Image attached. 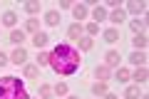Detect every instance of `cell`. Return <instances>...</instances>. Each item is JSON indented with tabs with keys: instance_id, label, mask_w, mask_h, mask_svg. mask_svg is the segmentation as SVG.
<instances>
[{
	"instance_id": "cell-28",
	"label": "cell",
	"mask_w": 149,
	"mask_h": 99,
	"mask_svg": "<svg viewBox=\"0 0 149 99\" xmlns=\"http://www.w3.org/2000/svg\"><path fill=\"white\" fill-rule=\"evenodd\" d=\"M37 27H40V25H37V20H27L25 22V30L27 32H37Z\"/></svg>"
},
{
	"instance_id": "cell-11",
	"label": "cell",
	"mask_w": 149,
	"mask_h": 99,
	"mask_svg": "<svg viewBox=\"0 0 149 99\" xmlns=\"http://www.w3.org/2000/svg\"><path fill=\"white\" fill-rule=\"evenodd\" d=\"M67 35H70V40H80V37H82V25H80V22H74V25H70Z\"/></svg>"
},
{
	"instance_id": "cell-33",
	"label": "cell",
	"mask_w": 149,
	"mask_h": 99,
	"mask_svg": "<svg viewBox=\"0 0 149 99\" xmlns=\"http://www.w3.org/2000/svg\"><path fill=\"white\" fill-rule=\"evenodd\" d=\"M67 99H77V97H67Z\"/></svg>"
},
{
	"instance_id": "cell-1",
	"label": "cell",
	"mask_w": 149,
	"mask_h": 99,
	"mask_svg": "<svg viewBox=\"0 0 149 99\" xmlns=\"http://www.w3.org/2000/svg\"><path fill=\"white\" fill-rule=\"evenodd\" d=\"M47 64L60 74V77H70V74H74L77 69H80L82 60H80V52H77L74 47L57 45L52 52H50V62Z\"/></svg>"
},
{
	"instance_id": "cell-22",
	"label": "cell",
	"mask_w": 149,
	"mask_h": 99,
	"mask_svg": "<svg viewBox=\"0 0 149 99\" xmlns=\"http://www.w3.org/2000/svg\"><path fill=\"white\" fill-rule=\"evenodd\" d=\"M92 92H95L97 97H104V94H107V87H104V82H97L95 87H92Z\"/></svg>"
},
{
	"instance_id": "cell-4",
	"label": "cell",
	"mask_w": 149,
	"mask_h": 99,
	"mask_svg": "<svg viewBox=\"0 0 149 99\" xmlns=\"http://www.w3.org/2000/svg\"><path fill=\"white\" fill-rule=\"evenodd\" d=\"M10 60H13L15 64H25V60H27V50H25V47H17L15 52H13Z\"/></svg>"
},
{
	"instance_id": "cell-26",
	"label": "cell",
	"mask_w": 149,
	"mask_h": 99,
	"mask_svg": "<svg viewBox=\"0 0 149 99\" xmlns=\"http://www.w3.org/2000/svg\"><path fill=\"white\" fill-rule=\"evenodd\" d=\"M124 97H127V99H137L139 97V87H129L127 92H124Z\"/></svg>"
},
{
	"instance_id": "cell-5",
	"label": "cell",
	"mask_w": 149,
	"mask_h": 99,
	"mask_svg": "<svg viewBox=\"0 0 149 99\" xmlns=\"http://www.w3.org/2000/svg\"><path fill=\"white\" fill-rule=\"evenodd\" d=\"M60 20H62V17H60V12H57V10H47V12H45V22H47L50 27L60 25Z\"/></svg>"
},
{
	"instance_id": "cell-19",
	"label": "cell",
	"mask_w": 149,
	"mask_h": 99,
	"mask_svg": "<svg viewBox=\"0 0 149 99\" xmlns=\"http://www.w3.org/2000/svg\"><path fill=\"white\" fill-rule=\"evenodd\" d=\"M134 79H137L139 84H144V82H147V67H139L137 72H134Z\"/></svg>"
},
{
	"instance_id": "cell-18",
	"label": "cell",
	"mask_w": 149,
	"mask_h": 99,
	"mask_svg": "<svg viewBox=\"0 0 149 99\" xmlns=\"http://www.w3.org/2000/svg\"><path fill=\"white\" fill-rule=\"evenodd\" d=\"M22 40H25V35H22V30H13V32H10V42H13V45H20Z\"/></svg>"
},
{
	"instance_id": "cell-17",
	"label": "cell",
	"mask_w": 149,
	"mask_h": 99,
	"mask_svg": "<svg viewBox=\"0 0 149 99\" xmlns=\"http://www.w3.org/2000/svg\"><path fill=\"white\" fill-rule=\"evenodd\" d=\"M37 74H40V67H35V64H27L25 67V77L27 79H35Z\"/></svg>"
},
{
	"instance_id": "cell-14",
	"label": "cell",
	"mask_w": 149,
	"mask_h": 99,
	"mask_svg": "<svg viewBox=\"0 0 149 99\" xmlns=\"http://www.w3.org/2000/svg\"><path fill=\"white\" fill-rule=\"evenodd\" d=\"M127 10H129V12H137V15H139V12H144V3H139V0H132V3L127 5Z\"/></svg>"
},
{
	"instance_id": "cell-31",
	"label": "cell",
	"mask_w": 149,
	"mask_h": 99,
	"mask_svg": "<svg viewBox=\"0 0 149 99\" xmlns=\"http://www.w3.org/2000/svg\"><path fill=\"white\" fill-rule=\"evenodd\" d=\"M3 64H8V57H5L3 52H0V67H3Z\"/></svg>"
},
{
	"instance_id": "cell-20",
	"label": "cell",
	"mask_w": 149,
	"mask_h": 99,
	"mask_svg": "<svg viewBox=\"0 0 149 99\" xmlns=\"http://www.w3.org/2000/svg\"><path fill=\"white\" fill-rule=\"evenodd\" d=\"M92 15H95V20H104V17H107V10H104L102 5H97L95 10H92Z\"/></svg>"
},
{
	"instance_id": "cell-27",
	"label": "cell",
	"mask_w": 149,
	"mask_h": 99,
	"mask_svg": "<svg viewBox=\"0 0 149 99\" xmlns=\"http://www.w3.org/2000/svg\"><path fill=\"white\" fill-rule=\"evenodd\" d=\"M85 30H87V35L92 37V35H97V32H100V25H97V22H90V25H87Z\"/></svg>"
},
{
	"instance_id": "cell-12",
	"label": "cell",
	"mask_w": 149,
	"mask_h": 99,
	"mask_svg": "<svg viewBox=\"0 0 149 99\" xmlns=\"http://www.w3.org/2000/svg\"><path fill=\"white\" fill-rule=\"evenodd\" d=\"M95 74H97V79H109V67H107V64H97L95 67Z\"/></svg>"
},
{
	"instance_id": "cell-32",
	"label": "cell",
	"mask_w": 149,
	"mask_h": 99,
	"mask_svg": "<svg viewBox=\"0 0 149 99\" xmlns=\"http://www.w3.org/2000/svg\"><path fill=\"white\" fill-rule=\"evenodd\" d=\"M102 99H117V97H114V94H109V92H107V94H104V97H102Z\"/></svg>"
},
{
	"instance_id": "cell-30",
	"label": "cell",
	"mask_w": 149,
	"mask_h": 99,
	"mask_svg": "<svg viewBox=\"0 0 149 99\" xmlns=\"http://www.w3.org/2000/svg\"><path fill=\"white\" fill-rule=\"evenodd\" d=\"M37 62H40V64H47L50 62V55L47 52H40V55H37Z\"/></svg>"
},
{
	"instance_id": "cell-29",
	"label": "cell",
	"mask_w": 149,
	"mask_h": 99,
	"mask_svg": "<svg viewBox=\"0 0 149 99\" xmlns=\"http://www.w3.org/2000/svg\"><path fill=\"white\" fill-rule=\"evenodd\" d=\"M52 92H55V94H67V84H65V82H60L57 87L52 89Z\"/></svg>"
},
{
	"instance_id": "cell-21",
	"label": "cell",
	"mask_w": 149,
	"mask_h": 99,
	"mask_svg": "<svg viewBox=\"0 0 149 99\" xmlns=\"http://www.w3.org/2000/svg\"><path fill=\"white\" fill-rule=\"evenodd\" d=\"M129 77H132V74H129V69H124V67L117 69V82H127Z\"/></svg>"
},
{
	"instance_id": "cell-8",
	"label": "cell",
	"mask_w": 149,
	"mask_h": 99,
	"mask_svg": "<svg viewBox=\"0 0 149 99\" xmlns=\"http://www.w3.org/2000/svg\"><path fill=\"white\" fill-rule=\"evenodd\" d=\"M104 60H107V67H114V64H119V60H122V57H119L117 50H109V52L104 55Z\"/></svg>"
},
{
	"instance_id": "cell-16",
	"label": "cell",
	"mask_w": 149,
	"mask_h": 99,
	"mask_svg": "<svg viewBox=\"0 0 149 99\" xmlns=\"http://www.w3.org/2000/svg\"><path fill=\"white\" fill-rule=\"evenodd\" d=\"M77 42H80V50H85V52H87V50H92V45H95V42H92V37H90V35L80 37V40H77Z\"/></svg>"
},
{
	"instance_id": "cell-3",
	"label": "cell",
	"mask_w": 149,
	"mask_h": 99,
	"mask_svg": "<svg viewBox=\"0 0 149 99\" xmlns=\"http://www.w3.org/2000/svg\"><path fill=\"white\" fill-rule=\"evenodd\" d=\"M47 40H50L47 32H42V30H37L35 35H32V45H35V47H45V45H47Z\"/></svg>"
},
{
	"instance_id": "cell-9",
	"label": "cell",
	"mask_w": 149,
	"mask_h": 99,
	"mask_svg": "<svg viewBox=\"0 0 149 99\" xmlns=\"http://www.w3.org/2000/svg\"><path fill=\"white\" fill-rule=\"evenodd\" d=\"M129 62H134L137 67H144V62H147V55H144V52H137V50H134V52L129 55Z\"/></svg>"
},
{
	"instance_id": "cell-15",
	"label": "cell",
	"mask_w": 149,
	"mask_h": 99,
	"mask_svg": "<svg viewBox=\"0 0 149 99\" xmlns=\"http://www.w3.org/2000/svg\"><path fill=\"white\" fill-rule=\"evenodd\" d=\"M132 45L137 47V52H139V50H144V47H147V35H137L132 40Z\"/></svg>"
},
{
	"instance_id": "cell-2",
	"label": "cell",
	"mask_w": 149,
	"mask_h": 99,
	"mask_svg": "<svg viewBox=\"0 0 149 99\" xmlns=\"http://www.w3.org/2000/svg\"><path fill=\"white\" fill-rule=\"evenodd\" d=\"M0 99H30V97H27V92H25L22 79L8 74V77L0 79Z\"/></svg>"
},
{
	"instance_id": "cell-10",
	"label": "cell",
	"mask_w": 149,
	"mask_h": 99,
	"mask_svg": "<svg viewBox=\"0 0 149 99\" xmlns=\"http://www.w3.org/2000/svg\"><path fill=\"white\" fill-rule=\"evenodd\" d=\"M15 22H17V15L13 10L3 12V25H5V27H15Z\"/></svg>"
},
{
	"instance_id": "cell-6",
	"label": "cell",
	"mask_w": 149,
	"mask_h": 99,
	"mask_svg": "<svg viewBox=\"0 0 149 99\" xmlns=\"http://www.w3.org/2000/svg\"><path fill=\"white\" fill-rule=\"evenodd\" d=\"M72 15L77 17V20H85V17L90 15V8L87 5H72Z\"/></svg>"
},
{
	"instance_id": "cell-25",
	"label": "cell",
	"mask_w": 149,
	"mask_h": 99,
	"mask_svg": "<svg viewBox=\"0 0 149 99\" xmlns=\"http://www.w3.org/2000/svg\"><path fill=\"white\" fill-rule=\"evenodd\" d=\"M25 10L27 12H40V3L37 0H30V3H25Z\"/></svg>"
},
{
	"instance_id": "cell-23",
	"label": "cell",
	"mask_w": 149,
	"mask_h": 99,
	"mask_svg": "<svg viewBox=\"0 0 149 99\" xmlns=\"http://www.w3.org/2000/svg\"><path fill=\"white\" fill-rule=\"evenodd\" d=\"M129 27H132V32H139V30L147 27V22H144V20H132V22H129Z\"/></svg>"
},
{
	"instance_id": "cell-7",
	"label": "cell",
	"mask_w": 149,
	"mask_h": 99,
	"mask_svg": "<svg viewBox=\"0 0 149 99\" xmlns=\"http://www.w3.org/2000/svg\"><path fill=\"white\" fill-rule=\"evenodd\" d=\"M124 20H127V12H124L122 8H119V10H114V12L109 15V22H114V25H122Z\"/></svg>"
},
{
	"instance_id": "cell-24",
	"label": "cell",
	"mask_w": 149,
	"mask_h": 99,
	"mask_svg": "<svg viewBox=\"0 0 149 99\" xmlns=\"http://www.w3.org/2000/svg\"><path fill=\"white\" fill-rule=\"evenodd\" d=\"M40 97H42V99H50V97H52V87H47V84H40Z\"/></svg>"
},
{
	"instance_id": "cell-13",
	"label": "cell",
	"mask_w": 149,
	"mask_h": 99,
	"mask_svg": "<svg viewBox=\"0 0 149 99\" xmlns=\"http://www.w3.org/2000/svg\"><path fill=\"white\" fill-rule=\"evenodd\" d=\"M102 37H104V42H109V45H112V42H117V40H119V30L109 27V30H104V35H102Z\"/></svg>"
}]
</instances>
